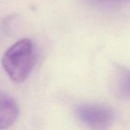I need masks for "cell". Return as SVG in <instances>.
Instances as JSON below:
<instances>
[{"label": "cell", "instance_id": "obj_1", "mask_svg": "<svg viewBox=\"0 0 130 130\" xmlns=\"http://www.w3.org/2000/svg\"><path fill=\"white\" fill-rule=\"evenodd\" d=\"M35 51L31 40L23 38L10 46L4 53L2 65L9 77L15 83L24 82L35 63Z\"/></svg>", "mask_w": 130, "mask_h": 130}, {"label": "cell", "instance_id": "obj_2", "mask_svg": "<svg viewBox=\"0 0 130 130\" xmlns=\"http://www.w3.org/2000/svg\"><path fill=\"white\" fill-rule=\"evenodd\" d=\"M78 118L93 130H109L114 121L112 109L104 105L87 103L77 109Z\"/></svg>", "mask_w": 130, "mask_h": 130}, {"label": "cell", "instance_id": "obj_3", "mask_svg": "<svg viewBox=\"0 0 130 130\" xmlns=\"http://www.w3.org/2000/svg\"><path fill=\"white\" fill-rule=\"evenodd\" d=\"M19 114V109L15 99L5 92H0V130L11 127Z\"/></svg>", "mask_w": 130, "mask_h": 130}, {"label": "cell", "instance_id": "obj_4", "mask_svg": "<svg viewBox=\"0 0 130 130\" xmlns=\"http://www.w3.org/2000/svg\"><path fill=\"white\" fill-rule=\"evenodd\" d=\"M90 2L99 5H121L130 3V0H90Z\"/></svg>", "mask_w": 130, "mask_h": 130}, {"label": "cell", "instance_id": "obj_5", "mask_svg": "<svg viewBox=\"0 0 130 130\" xmlns=\"http://www.w3.org/2000/svg\"><path fill=\"white\" fill-rule=\"evenodd\" d=\"M124 83H125V89L130 92V74L126 75V77L125 78V80H124Z\"/></svg>", "mask_w": 130, "mask_h": 130}]
</instances>
